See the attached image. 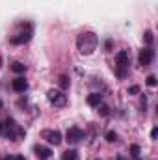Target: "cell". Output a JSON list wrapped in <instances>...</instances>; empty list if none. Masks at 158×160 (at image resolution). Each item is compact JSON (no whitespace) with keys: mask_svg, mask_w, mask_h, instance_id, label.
Returning a JSON list of instances; mask_svg holds the SVG:
<instances>
[{"mask_svg":"<svg viewBox=\"0 0 158 160\" xmlns=\"http://www.w3.org/2000/svg\"><path fill=\"white\" fill-rule=\"evenodd\" d=\"M97 45H99V38L93 32H84V34H80L78 39H77V47H78L80 54H84V56L93 54Z\"/></svg>","mask_w":158,"mask_h":160,"instance_id":"1","label":"cell"},{"mask_svg":"<svg viewBox=\"0 0 158 160\" xmlns=\"http://www.w3.org/2000/svg\"><path fill=\"white\" fill-rule=\"evenodd\" d=\"M0 134L6 136V138H9V140H17V138H21L24 134V130L19 128L17 121L13 119V118H6L0 123Z\"/></svg>","mask_w":158,"mask_h":160,"instance_id":"2","label":"cell"},{"mask_svg":"<svg viewBox=\"0 0 158 160\" xmlns=\"http://www.w3.org/2000/svg\"><path fill=\"white\" fill-rule=\"evenodd\" d=\"M41 138L43 140H47L50 145H60L62 142H63V138H62V132L60 130H50V128H45L43 132H41Z\"/></svg>","mask_w":158,"mask_h":160,"instance_id":"3","label":"cell"},{"mask_svg":"<svg viewBox=\"0 0 158 160\" xmlns=\"http://www.w3.org/2000/svg\"><path fill=\"white\" fill-rule=\"evenodd\" d=\"M47 99H48V102H52L54 106H63V104L67 102V97H65L60 89H48V91H47Z\"/></svg>","mask_w":158,"mask_h":160,"instance_id":"4","label":"cell"},{"mask_svg":"<svg viewBox=\"0 0 158 160\" xmlns=\"http://www.w3.org/2000/svg\"><path fill=\"white\" fill-rule=\"evenodd\" d=\"M153 60H155V50H153L151 47H145V48L140 50V54H138V62H140L141 67H147Z\"/></svg>","mask_w":158,"mask_h":160,"instance_id":"5","label":"cell"},{"mask_svg":"<svg viewBox=\"0 0 158 160\" xmlns=\"http://www.w3.org/2000/svg\"><path fill=\"white\" fill-rule=\"evenodd\" d=\"M82 138H84V130L78 128V127H69L67 132H65V140L69 143H78Z\"/></svg>","mask_w":158,"mask_h":160,"instance_id":"6","label":"cell"},{"mask_svg":"<svg viewBox=\"0 0 158 160\" xmlns=\"http://www.w3.org/2000/svg\"><path fill=\"white\" fill-rule=\"evenodd\" d=\"M116 62H117V67H123V69H128L130 65V56L126 50H119L116 54Z\"/></svg>","mask_w":158,"mask_h":160,"instance_id":"7","label":"cell"},{"mask_svg":"<svg viewBox=\"0 0 158 160\" xmlns=\"http://www.w3.org/2000/svg\"><path fill=\"white\" fill-rule=\"evenodd\" d=\"M30 39H32V28L28 32H21L15 38H11V45H24V43H28Z\"/></svg>","mask_w":158,"mask_h":160,"instance_id":"8","label":"cell"},{"mask_svg":"<svg viewBox=\"0 0 158 160\" xmlns=\"http://www.w3.org/2000/svg\"><path fill=\"white\" fill-rule=\"evenodd\" d=\"M11 88L17 91V93H24L28 89V82L22 78V77H17V78L11 80Z\"/></svg>","mask_w":158,"mask_h":160,"instance_id":"9","label":"cell"},{"mask_svg":"<svg viewBox=\"0 0 158 160\" xmlns=\"http://www.w3.org/2000/svg\"><path fill=\"white\" fill-rule=\"evenodd\" d=\"M87 104L97 108L99 104H102V95H101V93H89V95H87Z\"/></svg>","mask_w":158,"mask_h":160,"instance_id":"10","label":"cell"},{"mask_svg":"<svg viewBox=\"0 0 158 160\" xmlns=\"http://www.w3.org/2000/svg\"><path fill=\"white\" fill-rule=\"evenodd\" d=\"M34 151H36V155L41 157V158H48V157L52 155V149H50V147H45V145H36Z\"/></svg>","mask_w":158,"mask_h":160,"instance_id":"11","label":"cell"},{"mask_svg":"<svg viewBox=\"0 0 158 160\" xmlns=\"http://www.w3.org/2000/svg\"><path fill=\"white\" fill-rule=\"evenodd\" d=\"M62 160H80V157L75 149H67L62 153Z\"/></svg>","mask_w":158,"mask_h":160,"instance_id":"12","label":"cell"},{"mask_svg":"<svg viewBox=\"0 0 158 160\" xmlns=\"http://www.w3.org/2000/svg\"><path fill=\"white\" fill-rule=\"evenodd\" d=\"M11 71L17 73V75H22V73H26V65L21 63V62H13L11 63Z\"/></svg>","mask_w":158,"mask_h":160,"instance_id":"13","label":"cell"},{"mask_svg":"<svg viewBox=\"0 0 158 160\" xmlns=\"http://www.w3.org/2000/svg\"><path fill=\"white\" fill-rule=\"evenodd\" d=\"M69 84H71V80L67 75H60V78H58V86L62 88V89H67L69 88Z\"/></svg>","mask_w":158,"mask_h":160,"instance_id":"14","label":"cell"},{"mask_svg":"<svg viewBox=\"0 0 158 160\" xmlns=\"http://www.w3.org/2000/svg\"><path fill=\"white\" fill-rule=\"evenodd\" d=\"M143 41H145V45H147V47H151V45H153L155 36H153V32H151V30H145V32H143Z\"/></svg>","mask_w":158,"mask_h":160,"instance_id":"15","label":"cell"},{"mask_svg":"<svg viewBox=\"0 0 158 160\" xmlns=\"http://www.w3.org/2000/svg\"><path fill=\"white\" fill-rule=\"evenodd\" d=\"M130 157L132 158H140V145H130Z\"/></svg>","mask_w":158,"mask_h":160,"instance_id":"16","label":"cell"},{"mask_svg":"<svg viewBox=\"0 0 158 160\" xmlns=\"http://www.w3.org/2000/svg\"><path fill=\"white\" fill-rule=\"evenodd\" d=\"M106 140H108L110 143L117 142V132H114V130H108V132H106Z\"/></svg>","mask_w":158,"mask_h":160,"instance_id":"17","label":"cell"},{"mask_svg":"<svg viewBox=\"0 0 158 160\" xmlns=\"http://www.w3.org/2000/svg\"><path fill=\"white\" fill-rule=\"evenodd\" d=\"M145 82H147V86H149V88H155V86H156V77H155V75H149Z\"/></svg>","mask_w":158,"mask_h":160,"instance_id":"18","label":"cell"},{"mask_svg":"<svg viewBox=\"0 0 158 160\" xmlns=\"http://www.w3.org/2000/svg\"><path fill=\"white\" fill-rule=\"evenodd\" d=\"M97 108H99V112H101V116H104V118H106V116L110 114V112H108V106H104V104H99Z\"/></svg>","mask_w":158,"mask_h":160,"instance_id":"19","label":"cell"},{"mask_svg":"<svg viewBox=\"0 0 158 160\" xmlns=\"http://www.w3.org/2000/svg\"><path fill=\"white\" fill-rule=\"evenodd\" d=\"M140 93V86H130L128 88V95H138Z\"/></svg>","mask_w":158,"mask_h":160,"instance_id":"20","label":"cell"},{"mask_svg":"<svg viewBox=\"0 0 158 160\" xmlns=\"http://www.w3.org/2000/svg\"><path fill=\"white\" fill-rule=\"evenodd\" d=\"M4 160H24V157L22 155H7Z\"/></svg>","mask_w":158,"mask_h":160,"instance_id":"21","label":"cell"},{"mask_svg":"<svg viewBox=\"0 0 158 160\" xmlns=\"http://www.w3.org/2000/svg\"><path fill=\"white\" fill-rule=\"evenodd\" d=\"M112 47H114V41H112V39H106V43H104V48H106V50H112Z\"/></svg>","mask_w":158,"mask_h":160,"instance_id":"22","label":"cell"},{"mask_svg":"<svg viewBox=\"0 0 158 160\" xmlns=\"http://www.w3.org/2000/svg\"><path fill=\"white\" fill-rule=\"evenodd\" d=\"M156 136H158V128L155 127V128L151 130V138H153V140H156Z\"/></svg>","mask_w":158,"mask_h":160,"instance_id":"23","label":"cell"},{"mask_svg":"<svg viewBox=\"0 0 158 160\" xmlns=\"http://www.w3.org/2000/svg\"><path fill=\"white\" fill-rule=\"evenodd\" d=\"M0 67H2V56H0Z\"/></svg>","mask_w":158,"mask_h":160,"instance_id":"24","label":"cell"},{"mask_svg":"<svg viewBox=\"0 0 158 160\" xmlns=\"http://www.w3.org/2000/svg\"><path fill=\"white\" fill-rule=\"evenodd\" d=\"M0 108H2V101H0Z\"/></svg>","mask_w":158,"mask_h":160,"instance_id":"25","label":"cell"},{"mask_svg":"<svg viewBox=\"0 0 158 160\" xmlns=\"http://www.w3.org/2000/svg\"><path fill=\"white\" fill-rule=\"evenodd\" d=\"M97 160H101V158H97Z\"/></svg>","mask_w":158,"mask_h":160,"instance_id":"26","label":"cell"}]
</instances>
